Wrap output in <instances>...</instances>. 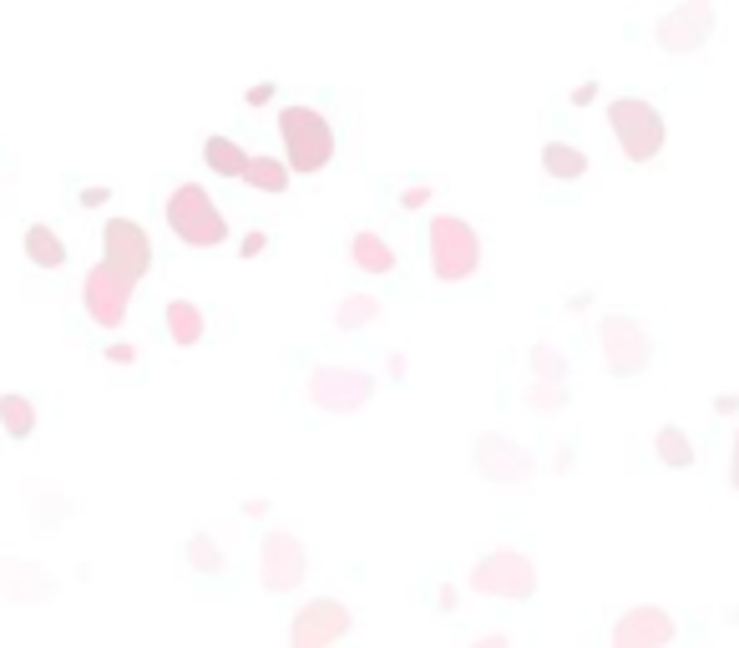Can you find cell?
Returning <instances> with one entry per match:
<instances>
[{
  "instance_id": "obj_24",
  "label": "cell",
  "mask_w": 739,
  "mask_h": 648,
  "mask_svg": "<svg viewBox=\"0 0 739 648\" xmlns=\"http://www.w3.org/2000/svg\"><path fill=\"white\" fill-rule=\"evenodd\" d=\"M654 457L664 461V467H694V441L684 426H658L654 431Z\"/></svg>"
},
{
  "instance_id": "obj_3",
  "label": "cell",
  "mask_w": 739,
  "mask_h": 648,
  "mask_svg": "<svg viewBox=\"0 0 739 648\" xmlns=\"http://www.w3.org/2000/svg\"><path fill=\"white\" fill-rule=\"evenodd\" d=\"M603 117H608V127H613V137H618V147H623L628 163H654V157L664 153L668 122L648 96H613Z\"/></svg>"
},
{
  "instance_id": "obj_37",
  "label": "cell",
  "mask_w": 739,
  "mask_h": 648,
  "mask_svg": "<svg viewBox=\"0 0 739 648\" xmlns=\"http://www.w3.org/2000/svg\"><path fill=\"white\" fill-rule=\"evenodd\" d=\"M436 608H441V613L456 608V588H451V583H441V588H436Z\"/></svg>"
},
{
  "instance_id": "obj_1",
  "label": "cell",
  "mask_w": 739,
  "mask_h": 648,
  "mask_svg": "<svg viewBox=\"0 0 739 648\" xmlns=\"http://www.w3.org/2000/svg\"><path fill=\"white\" fill-rule=\"evenodd\" d=\"M426 253H430V274L441 284H466L481 269V233L461 213H436L426 223Z\"/></svg>"
},
{
  "instance_id": "obj_2",
  "label": "cell",
  "mask_w": 739,
  "mask_h": 648,
  "mask_svg": "<svg viewBox=\"0 0 739 648\" xmlns=\"http://www.w3.org/2000/svg\"><path fill=\"white\" fill-rule=\"evenodd\" d=\"M163 213H167V229L178 233L188 249H218V243H228V218L204 182H178V188L167 192Z\"/></svg>"
},
{
  "instance_id": "obj_28",
  "label": "cell",
  "mask_w": 739,
  "mask_h": 648,
  "mask_svg": "<svg viewBox=\"0 0 739 648\" xmlns=\"http://www.w3.org/2000/svg\"><path fill=\"white\" fill-rule=\"evenodd\" d=\"M426 203H430V182H410V188H400V208H406V213H420Z\"/></svg>"
},
{
  "instance_id": "obj_17",
  "label": "cell",
  "mask_w": 739,
  "mask_h": 648,
  "mask_svg": "<svg viewBox=\"0 0 739 648\" xmlns=\"http://www.w3.org/2000/svg\"><path fill=\"white\" fill-rule=\"evenodd\" d=\"M385 314L381 294H370V289H350V294H340V304H334V330H345V335H355V330H365V324H375Z\"/></svg>"
},
{
  "instance_id": "obj_16",
  "label": "cell",
  "mask_w": 739,
  "mask_h": 648,
  "mask_svg": "<svg viewBox=\"0 0 739 648\" xmlns=\"http://www.w3.org/2000/svg\"><path fill=\"white\" fill-rule=\"evenodd\" d=\"M163 324H167V339H173V345H183V349L204 345V335H208V314L198 310L192 300H167Z\"/></svg>"
},
{
  "instance_id": "obj_11",
  "label": "cell",
  "mask_w": 739,
  "mask_h": 648,
  "mask_svg": "<svg viewBox=\"0 0 739 648\" xmlns=\"http://www.w3.org/2000/svg\"><path fill=\"white\" fill-rule=\"evenodd\" d=\"M102 264H112L122 279L143 284L153 269V239L137 218H107L102 223Z\"/></svg>"
},
{
  "instance_id": "obj_26",
  "label": "cell",
  "mask_w": 739,
  "mask_h": 648,
  "mask_svg": "<svg viewBox=\"0 0 739 648\" xmlns=\"http://www.w3.org/2000/svg\"><path fill=\"white\" fill-rule=\"evenodd\" d=\"M522 406H532L537 416H552V410L568 406V385L562 380H532L522 390Z\"/></svg>"
},
{
  "instance_id": "obj_38",
  "label": "cell",
  "mask_w": 739,
  "mask_h": 648,
  "mask_svg": "<svg viewBox=\"0 0 739 648\" xmlns=\"http://www.w3.org/2000/svg\"><path fill=\"white\" fill-rule=\"evenodd\" d=\"M715 410H719V416H739V396H729V390H725V396L715 400Z\"/></svg>"
},
{
  "instance_id": "obj_10",
  "label": "cell",
  "mask_w": 739,
  "mask_h": 648,
  "mask_svg": "<svg viewBox=\"0 0 739 648\" xmlns=\"http://www.w3.org/2000/svg\"><path fill=\"white\" fill-rule=\"evenodd\" d=\"M310 573V553H304V542L284 527H269L259 542V583L269 593H294Z\"/></svg>"
},
{
  "instance_id": "obj_29",
  "label": "cell",
  "mask_w": 739,
  "mask_h": 648,
  "mask_svg": "<svg viewBox=\"0 0 739 648\" xmlns=\"http://www.w3.org/2000/svg\"><path fill=\"white\" fill-rule=\"evenodd\" d=\"M263 249H269V233H263V229L243 233V243H239V253H243V259H259V253H263Z\"/></svg>"
},
{
  "instance_id": "obj_7",
  "label": "cell",
  "mask_w": 739,
  "mask_h": 648,
  "mask_svg": "<svg viewBox=\"0 0 739 648\" xmlns=\"http://www.w3.org/2000/svg\"><path fill=\"white\" fill-rule=\"evenodd\" d=\"M466 583H471V593H481V598L527 603L537 593V567H532V557L517 553V547H491V553L477 557V567L466 573Z\"/></svg>"
},
{
  "instance_id": "obj_4",
  "label": "cell",
  "mask_w": 739,
  "mask_h": 648,
  "mask_svg": "<svg viewBox=\"0 0 739 648\" xmlns=\"http://www.w3.org/2000/svg\"><path fill=\"white\" fill-rule=\"evenodd\" d=\"M279 137H284V163L289 173H320L334 157V127L314 107H279Z\"/></svg>"
},
{
  "instance_id": "obj_8",
  "label": "cell",
  "mask_w": 739,
  "mask_h": 648,
  "mask_svg": "<svg viewBox=\"0 0 739 648\" xmlns=\"http://www.w3.org/2000/svg\"><path fill=\"white\" fill-rule=\"evenodd\" d=\"M471 461H477L481 481H491V487H527L537 477L532 451L501 431H481L477 446H471Z\"/></svg>"
},
{
  "instance_id": "obj_35",
  "label": "cell",
  "mask_w": 739,
  "mask_h": 648,
  "mask_svg": "<svg viewBox=\"0 0 739 648\" xmlns=\"http://www.w3.org/2000/svg\"><path fill=\"white\" fill-rule=\"evenodd\" d=\"M729 487L739 492V426H735V441H729Z\"/></svg>"
},
{
  "instance_id": "obj_18",
  "label": "cell",
  "mask_w": 739,
  "mask_h": 648,
  "mask_svg": "<svg viewBox=\"0 0 739 648\" xmlns=\"http://www.w3.org/2000/svg\"><path fill=\"white\" fill-rule=\"evenodd\" d=\"M587 168H593V157H587L577 143H562V137L542 143V173H548V178L577 182V178H587Z\"/></svg>"
},
{
  "instance_id": "obj_19",
  "label": "cell",
  "mask_w": 739,
  "mask_h": 648,
  "mask_svg": "<svg viewBox=\"0 0 739 648\" xmlns=\"http://www.w3.org/2000/svg\"><path fill=\"white\" fill-rule=\"evenodd\" d=\"M51 593H56V583H51V577H41L37 567H25V563H0V598L31 603V598H51Z\"/></svg>"
},
{
  "instance_id": "obj_9",
  "label": "cell",
  "mask_w": 739,
  "mask_h": 648,
  "mask_svg": "<svg viewBox=\"0 0 739 648\" xmlns=\"http://www.w3.org/2000/svg\"><path fill=\"white\" fill-rule=\"evenodd\" d=\"M355 628V608L345 598H310L289 624V648H330Z\"/></svg>"
},
{
  "instance_id": "obj_14",
  "label": "cell",
  "mask_w": 739,
  "mask_h": 648,
  "mask_svg": "<svg viewBox=\"0 0 739 648\" xmlns=\"http://www.w3.org/2000/svg\"><path fill=\"white\" fill-rule=\"evenodd\" d=\"M674 638H679V624L658 603H638L608 628V648H668Z\"/></svg>"
},
{
  "instance_id": "obj_33",
  "label": "cell",
  "mask_w": 739,
  "mask_h": 648,
  "mask_svg": "<svg viewBox=\"0 0 739 648\" xmlns=\"http://www.w3.org/2000/svg\"><path fill=\"white\" fill-rule=\"evenodd\" d=\"M76 203H82V208H102V203H112V188H82V192H76Z\"/></svg>"
},
{
  "instance_id": "obj_36",
  "label": "cell",
  "mask_w": 739,
  "mask_h": 648,
  "mask_svg": "<svg viewBox=\"0 0 739 648\" xmlns=\"http://www.w3.org/2000/svg\"><path fill=\"white\" fill-rule=\"evenodd\" d=\"M597 96V82H583V86H573V107H587Z\"/></svg>"
},
{
  "instance_id": "obj_20",
  "label": "cell",
  "mask_w": 739,
  "mask_h": 648,
  "mask_svg": "<svg viewBox=\"0 0 739 648\" xmlns=\"http://www.w3.org/2000/svg\"><path fill=\"white\" fill-rule=\"evenodd\" d=\"M21 243H25V259H31L37 269H61V264H66V243H61V233L51 229V223H25Z\"/></svg>"
},
{
  "instance_id": "obj_23",
  "label": "cell",
  "mask_w": 739,
  "mask_h": 648,
  "mask_svg": "<svg viewBox=\"0 0 739 648\" xmlns=\"http://www.w3.org/2000/svg\"><path fill=\"white\" fill-rule=\"evenodd\" d=\"M243 163H249V153H243V147L233 143V137L214 133V137L204 143V168H208V173H218V178H239Z\"/></svg>"
},
{
  "instance_id": "obj_30",
  "label": "cell",
  "mask_w": 739,
  "mask_h": 648,
  "mask_svg": "<svg viewBox=\"0 0 739 648\" xmlns=\"http://www.w3.org/2000/svg\"><path fill=\"white\" fill-rule=\"evenodd\" d=\"M137 360V345H127V339H112L107 345V365H132Z\"/></svg>"
},
{
  "instance_id": "obj_13",
  "label": "cell",
  "mask_w": 739,
  "mask_h": 648,
  "mask_svg": "<svg viewBox=\"0 0 739 648\" xmlns=\"http://www.w3.org/2000/svg\"><path fill=\"white\" fill-rule=\"evenodd\" d=\"M132 279H122L112 264H92L82 279V304L86 314H92V324H102V330H117L122 320H127V304H132Z\"/></svg>"
},
{
  "instance_id": "obj_34",
  "label": "cell",
  "mask_w": 739,
  "mask_h": 648,
  "mask_svg": "<svg viewBox=\"0 0 739 648\" xmlns=\"http://www.w3.org/2000/svg\"><path fill=\"white\" fill-rule=\"evenodd\" d=\"M243 102H249V107H263V102H274V82L249 86V92H243Z\"/></svg>"
},
{
  "instance_id": "obj_15",
  "label": "cell",
  "mask_w": 739,
  "mask_h": 648,
  "mask_svg": "<svg viewBox=\"0 0 739 648\" xmlns=\"http://www.w3.org/2000/svg\"><path fill=\"white\" fill-rule=\"evenodd\" d=\"M350 259H355V269L360 274H375V279H385V274H395V249H391V239L385 233H375V229H360L355 239H350Z\"/></svg>"
},
{
  "instance_id": "obj_39",
  "label": "cell",
  "mask_w": 739,
  "mask_h": 648,
  "mask_svg": "<svg viewBox=\"0 0 739 648\" xmlns=\"http://www.w3.org/2000/svg\"><path fill=\"white\" fill-rule=\"evenodd\" d=\"M243 516H269V502H263V497H249V502H243Z\"/></svg>"
},
{
  "instance_id": "obj_27",
  "label": "cell",
  "mask_w": 739,
  "mask_h": 648,
  "mask_svg": "<svg viewBox=\"0 0 739 648\" xmlns=\"http://www.w3.org/2000/svg\"><path fill=\"white\" fill-rule=\"evenodd\" d=\"M183 557H188V567H198V573H223V547H218L208 532H192Z\"/></svg>"
},
{
  "instance_id": "obj_21",
  "label": "cell",
  "mask_w": 739,
  "mask_h": 648,
  "mask_svg": "<svg viewBox=\"0 0 739 648\" xmlns=\"http://www.w3.org/2000/svg\"><path fill=\"white\" fill-rule=\"evenodd\" d=\"M0 431L11 441H31L37 436V400L21 396V390H6L0 396Z\"/></svg>"
},
{
  "instance_id": "obj_31",
  "label": "cell",
  "mask_w": 739,
  "mask_h": 648,
  "mask_svg": "<svg viewBox=\"0 0 739 648\" xmlns=\"http://www.w3.org/2000/svg\"><path fill=\"white\" fill-rule=\"evenodd\" d=\"M466 648H512V634H501V628H491V634H477Z\"/></svg>"
},
{
  "instance_id": "obj_6",
  "label": "cell",
  "mask_w": 739,
  "mask_h": 648,
  "mask_svg": "<svg viewBox=\"0 0 739 648\" xmlns=\"http://www.w3.org/2000/svg\"><path fill=\"white\" fill-rule=\"evenodd\" d=\"M597 345H603V365L613 380H638L654 365V335L633 314H603L597 320Z\"/></svg>"
},
{
  "instance_id": "obj_32",
  "label": "cell",
  "mask_w": 739,
  "mask_h": 648,
  "mask_svg": "<svg viewBox=\"0 0 739 648\" xmlns=\"http://www.w3.org/2000/svg\"><path fill=\"white\" fill-rule=\"evenodd\" d=\"M385 375H391V380H406V375H410V360L400 355V349H391V355H385Z\"/></svg>"
},
{
  "instance_id": "obj_22",
  "label": "cell",
  "mask_w": 739,
  "mask_h": 648,
  "mask_svg": "<svg viewBox=\"0 0 739 648\" xmlns=\"http://www.w3.org/2000/svg\"><path fill=\"white\" fill-rule=\"evenodd\" d=\"M239 182H249L253 192H284L289 188V163H279V157H263V153H249Z\"/></svg>"
},
{
  "instance_id": "obj_12",
  "label": "cell",
  "mask_w": 739,
  "mask_h": 648,
  "mask_svg": "<svg viewBox=\"0 0 739 648\" xmlns=\"http://www.w3.org/2000/svg\"><path fill=\"white\" fill-rule=\"evenodd\" d=\"M715 0H684L668 15H658L654 41L668 51V56H694L704 41L715 36Z\"/></svg>"
},
{
  "instance_id": "obj_5",
  "label": "cell",
  "mask_w": 739,
  "mask_h": 648,
  "mask_svg": "<svg viewBox=\"0 0 739 648\" xmlns=\"http://www.w3.org/2000/svg\"><path fill=\"white\" fill-rule=\"evenodd\" d=\"M304 396L324 416H355L375 400V375L360 370V365H314L304 375Z\"/></svg>"
},
{
  "instance_id": "obj_25",
  "label": "cell",
  "mask_w": 739,
  "mask_h": 648,
  "mask_svg": "<svg viewBox=\"0 0 739 648\" xmlns=\"http://www.w3.org/2000/svg\"><path fill=\"white\" fill-rule=\"evenodd\" d=\"M527 365H532V380H568V360H562V349L548 345V339H537L527 349Z\"/></svg>"
}]
</instances>
